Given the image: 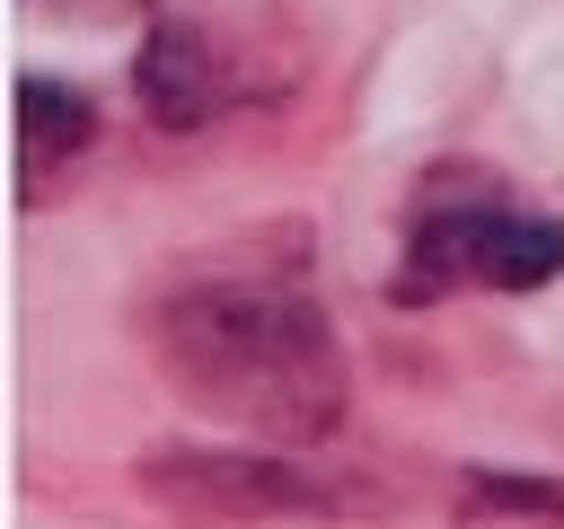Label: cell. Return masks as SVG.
<instances>
[{
  "mask_svg": "<svg viewBox=\"0 0 564 529\" xmlns=\"http://www.w3.org/2000/svg\"><path fill=\"white\" fill-rule=\"evenodd\" d=\"M159 361L203 414H220L273 450L326 441L344 414V353L291 273H212V282L167 291Z\"/></svg>",
  "mask_w": 564,
  "mask_h": 529,
  "instance_id": "1",
  "label": "cell"
},
{
  "mask_svg": "<svg viewBox=\"0 0 564 529\" xmlns=\"http://www.w3.org/2000/svg\"><path fill=\"white\" fill-rule=\"evenodd\" d=\"M564 273V220L520 212L502 185H432L405 229L397 300H449V291H538Z\"/></svg>",
  "mask_w": 564,
  "mask_h": 529,
  "instance_id": "2",
  "label": "cell"
},
{
  "mask_svg": "<svg viewBox=\"0 0 564 529\" xmlns=\"http://www.w3.org/2000/svg\"><path fill=\"white\" fill-rule=\"evenodd\" d=\"M273 88H291V62L273 53V35H256L238 18H167L141 44V106L167 132H194L229 106L273 97Z\"/></svg>",
  "mask_w": 564,
  "mask_h": 529,
  "instance_id": "3",
  "label": "cell"
},
{
  "mask_svg": "<svg viewBox=\"0 0 564 529\" xmlns=\"http://www.w3.org/2000/svg\"><path fill=\"white\" fill-rule=\"evenodd\" d=\"M159 494L194 503V511H247V520H282V511H344L352 494L282 467V458H167Z\"/></svg>",
  "mask_w": 564,
  "mask_h": 529,
  "instance_id": "4",
  "label": "cell"
},
{
  "mask_svg": "<svg viewBox=\"0 0 564 529\" xmlns=\"http://www.w3.org/2000/svg\"><path fill=\"white\" fill-rule=\"evenodd\" d=\"M18 115H26V132H18V168H26V194H44V185L97 141V106H88L79 88L26 71V79H18Z\"/></svg>",
  "mask_w": 564,
  "mask_h": 529,
  "instance_id": "5",
  "label": "cell"
},
{
  "mask_svg": "<svg viewBox=\"0 0 564 529\" xmlns=\"http://www.w3.org/2000/svg\"><path fill=\"white\" fill-rule=\"evenodd\" d=\"M35 9H70V18H141L150 0H35Z\"/></svg>",
  "mask_w": 564,
  "mask_h": 529,
  "instance_id": "6",
  "label": "cell"
}]
</instances>
